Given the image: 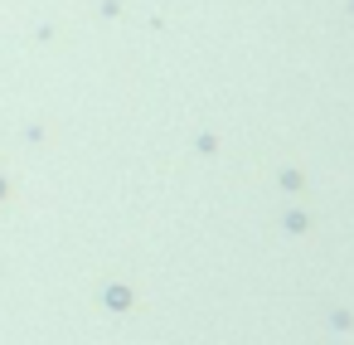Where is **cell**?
<instances>
[{
	"label": "cell",
	"mask_w": 354,
	"mask_h": 345,
	"mask_svg": "<svg viewBox=\"0 0 354 345\" xmlns=\"http://www.w3.org/2000/svg\"><path fill=\"white\" fill-rule=\"evenodd\" d=\"M301 185H306L301 170H281V190H301Z\"/></svg>",
	"instance_id": "3"
},
{
	"label": "cell",
	"mask_w": 354,
	"mask_h": 345,
	"mask_svg": "<svg viewBox=\"0 0 354 345\" xmlns=\"http://www.w3.org/2000/svg\"><path fill=\"white\" fill-rule=\"evenodd\" d=\"M107 306H112V311H127V306H131V292H127L122 282H112V287H107Z\"/></svg>",
	"instance_id": "1"
},
{
	"label": "cell",
	"mask_w": 354,
	"mask_h": 345,
	"mask_svg": "<svg viewBox=\"0 0 354 345\" xmlns=\"http://www.w3.org/2000/svg\"><path fill=\"white\" fill-rule=\"evenodd\" d=\"M6 195H10V180H6V175H0V200H6Z\"/></svg>",
	"instance_id": "4"
},
{
	"label": "cell",
	"mask_w": 354,
	"mask_h": 345,
	"mask_svg": "<svg viewBox=\"0 0 354 345\" xmlns=\"http://www.w3.org/2000/svg\"><path fill=\"white\" fill-rule=\"evenodd\" d=\"M286 229H291V233H306V229H310V219H306L301 209H291V214H286Z\"/></svg>",
	"instance_id": "2"
}]
</instances>
